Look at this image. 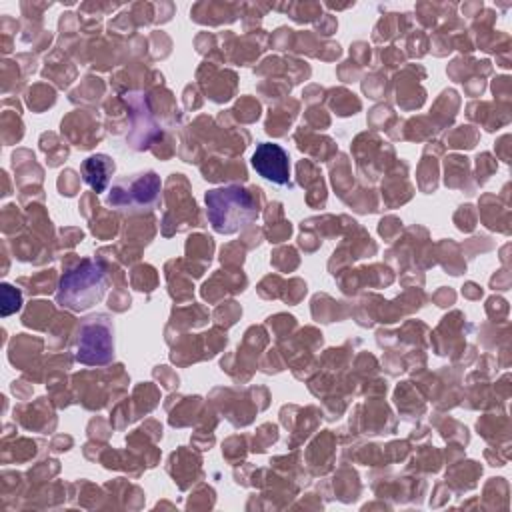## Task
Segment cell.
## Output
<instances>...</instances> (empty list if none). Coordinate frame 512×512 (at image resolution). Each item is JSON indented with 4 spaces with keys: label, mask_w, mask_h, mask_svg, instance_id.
I'll return each instance as SVG.
<instances>
[{
    "label": "cell",
    "mask_w": 512,
    "mask_h": 512,
    "mask_svg": "<svg viewBox=\"0 0 512 512\" xmlns=\"http://www.w3.org/2000/svg\"><path fill=\"white\" fill-rule=\"evenodd\" d=\"M206 214L212 228L220 234H234L250 226L260 210L256 198L240 186H224L206 192Z\"/></svg>",
    "instance_id": "6da1fadb"
},
{
    "label": "cell",
    "mask_w": 512,
    "mask_h": 512,
    "mask_svg": "<svg viewBox=\"0 0 512 512\" xmlns=\"http://www.w3.org/2000/svg\"><path fill=\"white\" fill-rule=\"evenodd\" d=\"M108 292V274L94 260H82L60 278L56 302L72 312H84Z\"/></svg>",
    "instance_id": "7a4b0ae2"
},
{
    "label": "cell",
    "mask_w": 512,
    "mask_h": 512,
    "mask_svg": "<svg viewBox=\"0 0 512 512\" xmlns=\"http://www.w3.org/2000/svg\"><path fill=\"white\" fill-rule=\"evenodd\" d=\"M160 188L162 182L152 170L126 174L112 182L106 202L124 214H144L160 204Z\"/></svg>",
    "instance_id": "3957f363"
},
{
    "label": "cell",
    "mask_w": 512,
    "mask_h": 512,
    "mask_svg": "<svg viewBox=\"0 0 512 512\" xmlns=\"http://www.w3.org/2000/svg\"><path fill=\"white\" fill-rule=\"evenodd\" d=\"M112 350V328L106 322V318H88L76 344V360L84 364H106L114 356Z\"/></svg>",
    "instance_id": "277c9868"
},
{
    "label": "cell",
    "mask_w": 512,
    "mask_h": 512,
    "mask_svg": "<svg viewBox=\"0 0 512 512\" xmlns=\"http://www.w3.org/2000/svg\"><path fill=\"white\" fill-rule=\"evenodd\" d=\"M80 170H82L84 182L94 192H104L114 174V162L104 154H94L82 162Z\"/></svg>",
    "instance_id": "8992f818"
},
{
    "label": "cell",
    "mask_w": 512,
    "mask_h": 512,
    "mask_svg": "<svg viewBox=\"0 0 512 512\" xmlns=\"http://www.w3.org/2000/svg\"><path fill=\"white\" fill-rule=\"evenodd\" d=\"M252 168L266 180L274 184H288L290 180V164L288 154L280 144L260 142L252 154Z\"/></svg>",
    "instance_id": "5b68a950"
},
{
    "label": "cell",
    "mask_w": 512,
    "mask_h": 512,
    "mask_svg": "<svg viewBox=\"0 0 512 512\" xmlns=\"http://www.w3.org/2000/svg\"><path fill=\"white\" fill-rule=\"evenodd\" d=\"M2 300H4V306H2V314L4 316L12 314L14 310L20 308V294L12 286H8V284L2 286Z\"/></svg>",
    "instance_id": "52a82bcc"
}]
</instances>
